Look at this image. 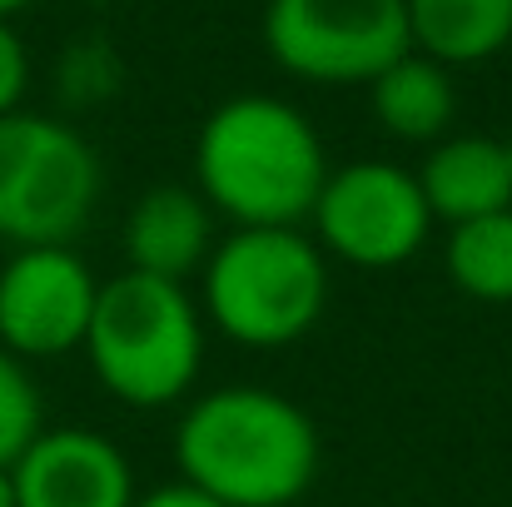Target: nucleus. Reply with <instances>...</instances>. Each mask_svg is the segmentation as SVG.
<instances>
[{
  "instance_id": "nucleus-1",
  "label": "nucleus",
  "mask_w": 512,
  "mask_h": 507,
  "mask_svg": "<svg viewBox=\"0 0 512 507\" xmlns=\"http://www.w3.org/2000/svg\"><path fill=\"white\" fill-rule=\"evenodd\" d=\"M324 443L304 403L264 383L199 393L174 423V468L224 507H294L319 478Z\"/></svg>"
},
{
  "instance_id": "nucleus-2",
  "label": "nucleus",
  "mask_w": 512,
  "mask_h": 507,
  "mask_svg": "<svg viewBox=\"0 0 512 507\" xmlns=\"http://www.w3.org/2000/svg\"><path fill=\"white\" fill-rule=\"evenodd\" d=\"M324 179V140L289 100L234 95L199 125L194 189L234 229H304Z\"/></svg>"
},
{
  "instance_id": "nucleus-3",
  "label": "nucleus",
  "mask_w": 512,
  "mask_h": 507,
  "mask_svg": "<svg viewBox=\"0 0 512 507\" xmlns=\"http://www.w3.org/2000/svg\"><path fill=\"white\" fill-rule=\"evenodd\" d=\"M204 309L189 284L120 269L100 279L85 358L95 383L125 408L184 403L204 368Z\"/></svg>"
},
{
  "instance_id": "nucleus-4",
  "label": "nucleus",
  "mask_w": 512,
  "mask_h": 507,
  "mask_svg": "<svg viewBox=\"0 0 512 507\" xmlns=\"http://www.w3.org/2000/svg\"><path fill=\"white\" fill-rule=\"evenodd\" d=\"M199 309L239 348H289L329 309V254L309 229H229L199 269Z\"/></svg>"
},
{
  "instance_id": "nucleus-5",
  "label": "nucleus",
  "mask_w": 512,
  "mask_h": 507,
  "mask_svg": "<svg viewBox=\"0 0 512 507\" xmlns=\"http://www.w3.org/2000/svg\"><path fill=\"white\" fill-rule=\"evenodd\" d=\"M100 189V155L70 120L35 110L0 115V239L10 249L75 244L95 219Z\"/></svg>"
},
{
  "instance_id": "nucleus-6",
  "label": "nucleus",
  "mask_w": 512,
  "mask_h": 507,
  "mask_svg": "<svg viewBox=\"0 0 512 507\" xmlns=\"http://www.w3.org/2000/svg\"><path fill=\"white\" fill-rule=\"evenodd\" d=\"M269 60L309 85H368L408 40L403 0H269L264 5Z\"/></svg>"
},
{
  "instance_id": "nucleus-7",
  "label": "nucleus",
  "mask_w": 512,
  "mask_h": 507,
  "mask_svg": "<svg viewBox=\"0 0 512 507\" xmlns=\"http://www.w3.org/2000/svg\"><path fill=\"white\" fill-rule=\"evenodd\" d=\"M304 229H314V244L329 259L363 274H383L418 259L433 214L413 169L388 160H353L329 169Z\"/></svg>"
},
{
  "instance_id": "nucleus-8",
  "label": "nucleus",
  "mask_w": 512,
  "mask_h": 507,
  "mask_svg": "<svg viewBox=\"0 0 512 507\" xmlns=\"http://www.w3.org/2000/svg\"><path fill=\"white\" fill-rule=\"evenodd\" d=\"M100 279L75 244H25L0 264V348L25 363L85 348Z\"/></svg>"
},
{
  "instance_id": "nucleus-9",
  "label": "nucleus",
  "mask_w": 512,
  "mask_h": 507,
  "mask_svg": "<svg viewBox=\"0 0 512 507\" xmlns=\"http://www.w3.org/2000/svg\"><path fill=\"white\" fill-rule=\"evenodd\" d=\"M15 507H135V468L125 448L85 423L40 428L10 463Z\"/></svg>"
},
{
  "instance_id": "nucleus-10",
  "label": "nucleus",
  "mask_w": 512,
  "mask_h": 507,
  "mask_svg": "<svg viewBox=\"0 0 512 507\" xmlns=\"http://www.w3.org/2000/svg\"><path fill=\"white\" fill-rule=\"evenodd\" d=\"M214 209L204 204V194L194 184H150L120 229L125 244V269L150 274V279H170V284H189L199 279L204 259L214 254Z\"/></svg>"
},
{
  "instance_id": "nucleus-11",
  "label": "nucleus",
  "mask_w": 512,
  "mask_h": 507,
  "mask_svg": "<svg viewBox=\"0 0 512 507\" xmlns=\"http://www.w3.org/2000/svg\"><path fill=\"white\" fill-rule=\"evenodd\" d=\"M418 174V189L428 199L433 224H468L483 214L512 209V160L508 140L498 135H443L428 145Z\"/></svg>"
},
{
  "instance_id": "nucleus-12",
  "label": "nucleus",
  "mask_w": 512,
  "mask_h": 507,
  "mask_svg": "<svg viewBox=\"0 0 512 507\" xmlns=\"http://www.w3.org/2000/svg\"><path fill=\"white\" fill-rule=\"evenodd\" d=\"M368 110H373V125L383 135L428 150L443 135H453V120H458L453 70L418 55V50H408L383 75L368 80Z\"/></svg>"
},
{
  "instance_id": "nucleus-13",
  "label": "nucleus",
  "mask_w": 512,
  "mask_h": 507,
  "mask_svg": "<svg viewBox=\"0 0 512 507\" xmlns=\"http://www.w3.org/2000/svg\"><path fill=\"white\" fill-rule=\"evenodd\" d=\"M418 55L463 70L512 45V0H403Z\"/></svg>"
},
{
  "instance_id": "nucleus-14",
  "label": "nucleus",
  "mask_w": 512,
  "mask_h": 507,
  "mask_svg": "<svg viewBox=\"0 0 512 507\" xmlns=\"http://www.w3.org/2000/svg\"><path fill=\"white\" fill-rule=\"evenodd\" d=\"M443 274L463 299L512 304V209L453 224L443 239Z\"/></svg>"
},
{
  "instance_id": "nucleus-15",
  "label": "nucleus",
  "mask_w": 512,
  "mask_h": 507,
  "mask_svg": "<svg viewBox=\"0 0 512 507\" xmlns=\"http://www.w3.org/2000/svg\"><path fill=\"white\" fill-rule=\"evenodd\" d=\"M40 428H45V398L35 388V373L25 358L0 348V468H10Z\"/></svg>"
},
{
  "instance_id": "nucleus-16",
  "label": "nucleus",
  "mask_w": 512,
  "mask_h": 507,
  "mask_svg": "<svg viewBox=\"0 0 512 507\" xmlns=\"http://www.w3.org/2000/svg\"><path fill=\"white\" fill-rule=\"evenodd\" d=\"M25 90H30V50L20 30L0 20V115L25 110Z\"/></svg>"
},
{
  "instance_id": "nucleus-17",
  "label": "nucleus",
  "mask_w": 512,
  "mask_h": 507,
  "mask_svg": "<svg viewBox=\"0 0 512 507\" xmlns=\"http://www.w3.org/2000/svg\"><path fill=\"white\" fill-rule=\"evenodd\" d=\"M135 507H224V503H214L209 493H199V488H189L184 478H174V483H160V488L140 493Z\"/></svg>"
},
{
  "instance_id": "nucleus-18",
  "label": "nucleus",
  "mask_w": 512,
  "mask_h": 507,
  "mask_svg": "<svg viewBox=\"0 0 512 507\" xmlns=\"http://www.w3.org/2000/svg\"><path fill=\"white\" fill-rule=\"evenodd\" d=\"M0 507H15V488H10V468H0Z\"/></svg>"
},
{
  "instance_id": "nucleus-19",
  "label": "nucleus",
  "mask_w": 512,
  "mask_h": 507,
  "mask_svg": "<svg viewBox=\"0 0 512 507\" xmlns=\"http://www.w3.org/2000/svg\"><path fill=\"white\" fill-rule=\"evenodd\" d=\"M25 5H35V0H0V20H10V15H20Z\"/></svg>"
},
{
  "instance_id": "nucleus-20",
  "label": "nucleus",
  "mask_w": 512,
  "mask_h": 507,
  "mask_svg": "<svg viewBox=\"0 0 512 507\" xmlns=\"http://www.w3.org/2000/svg\"><path fill=\"white\" fill-rule=\"evenodd\" d=\"M508 160H512V135H508Z\"/></svg>"
}]
</instances>
